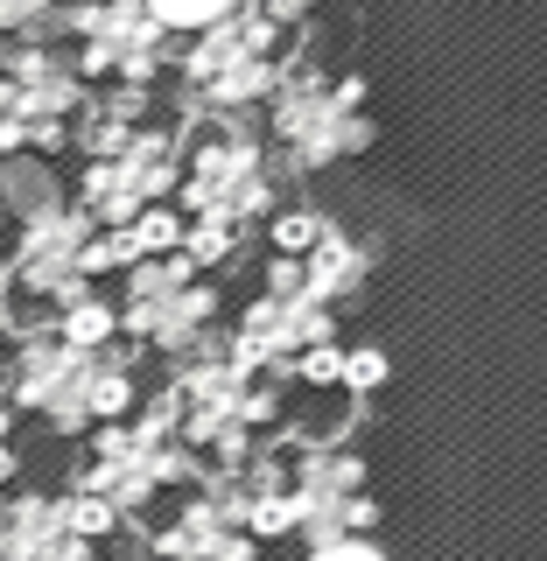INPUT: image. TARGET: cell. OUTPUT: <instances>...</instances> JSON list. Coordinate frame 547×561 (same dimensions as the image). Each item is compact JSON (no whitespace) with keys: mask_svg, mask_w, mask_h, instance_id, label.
Returning a JSON list of instances; mask_svg holds the SVG:
<instances>
[{"mask_svg":"<svg viewBox=\"0 0 547 561\" xmlns=\"http://www.w3.org/2000/svg\"><path fill=\"white\" fill-rule=\"evenodd\" d=\"M267 113V140L281 154L274 175H323L351 162V154H365L379 140L373 113H365V78H323L309 57H288V70H281L274 99L260 105Z\"/></svg>","mask_w":547,"mask_h":561,"instance_id":"6da1fadb","label":"cell"},{"mask_svg":"<svg viewBox=\"0 0 547 561\" xmlns=\"http://www.w3.org/2000/svg\"><path fill=\"white\" fill-rule=\"evenodd\" d=\"M281 175H274V154L246 119H210V127L183 148V218H204V225H232L246 232L253 218H274L281 210Z\"/></svg>","mask_w":547,"mask_h":561,"instance_id":"7a4b0ae2","label":"cell"},{"mask_svg":"<svg viewBox=\"0 0 547 561\" xmlns=\"http://www.w3.org/2000/svg\"><path fill=\"white\" fill-rule=\"evenodd\" d=\"M288 519L309 548L330 540H373L379 505L365 491V456L351 443H295L288 449Z\"/></svg>","mask_w":547,"mask_h":561,"instance_id":"3957f363","label":"cell"},{"mask_svg":"<svg viewBox=\"0 0 547 561\" xmlns=\"http://www.w3.org/2000/svg\"><path fill=\"white\" fill-rule=\"evenodd\" d=\"M316 344H338V316L316 302V295H253L239 309L232 337H225V351H232L246 373H267V379L288 373Z\"/></svg>","mask_w":547,"mask_h":561,"instance_id":"277c9868","label":"cell"},{"mask_svg":"<svg viewBox=\"0 0 547 561\" xmlns=\"http://www.w3.org/2000/svg\"><path fill=\"white\" fill-rule=\"evenodd\" d=\"M288 57V35H281L267 14H253V8H239L232 22H218V28H204V35H190V49H183V84L190 92H204V84H218V78H232V70L246 64H281Z\"/></svg>","mask_w":547,"mask_h":561,"instance_id":"5b68a950","label":"cell"},{"mask_svg":"<svg viewBox=\"0 0 547 561\" xmlns=\"http://www.w3.org/2000/svg\"><path fill=\"white\" fill-rule=\"evenodd\" d=\"M373 267H379V239L330 225V232L303 253V288H309L323 309H338V302H351V295L373 280Z\"/></svg>","mask_w":547,"mask_h":561,"instance_id":"8992f818","label":"cell"},{"mask_svg":"<svg viewBox=\"0 0 547 561\" xmlns=\"http://www.w3.org/2000/svg\"><path fill=\"white\" fill-rule=\"evenodd\" d=\"M113 337H119V309L99 302V295H78L57 323V344H70V351H113Z\"/></svg>","mask_w":547,"mask_h":561,"instance_id":"52a82bcc","label":"cell"},{"mask_svg":"<svg viewBox=\"0 0 547 561\" xmlns=\"http://www.w3.org/2000/svg\"><path fill=\"white\" fill-rule=\"evenodd\" d=\"M140 8H148V22L162 35H204V28L232 22L246 0H140Z\"/></svg>","mask_w":547,"mask_h":561,"instance_id":"ba28073f","label":"cell"},{"mask_svg":"<svg viewBox=\"0 0 547 561\" xmlns=\"http://www.w3.org/2000/svg\"><path fill=\"white\" fill-rule=\"evenodd\" d=\"M323 232H330V218H323V210H309V204H288V210H274V218H267L274 260H303Z\"/></svg>","mask_w":547,"mask_h":561,"instance_id":"9c48e42d","label":"cell"},{"mask_svg":"<svg viewBox=\"0 0 547 561\" xmlns=\"http://www.w3.org/2000/svg\"><path fill=\"white\" fill-rule=\"evenodd\" d=\"M183 210H169V204H148V210H140V218L127 225V232H134V253L140 260H169L175 253V245H183Z\"/></svg>","mask_w":547,"mask_h":561,"instance_id":"30bf717a","label":"cell"},{"mask_svg":"<svg viewBox=\"0 0 547 561\" xmlns=\"http://www.w3.org/2000/svg\"><path fill=\"white\" fill-rule=\"evenodd\" d=\"M386 373H394V365H386L379 344H351L344 365H338V386H344L351 400H365V393H379V386H386Z\"/></svg>","mask_w":547,"mask_h":561,"instance_id":"8fae6325","label":"cell"},{"mask_svg":"<svg viewBox=\"0 0 547 561\" xmlns=\"http://www.w3.org/2000/svg\"><path fill=\"white\" fill-rule=\"evenodd\" d=\"M338 365H344V344H316V351H303V358L288 365V379H303V386H338Z\"/></svg>","mask_w":547,"mask_h":561,"instance_id":"7c38bea8","label":"cell"},{"mask_svg":"<svg viewBox=\"0 0 547 561\" xmlns=\"http://www.w3.org/2000/svg\"><path fill=\"white\" fill-rule=\"evenodd\" d=\"M303 561H386L379 540H330V548H309Z\"/></svg>","mask_w":547,"mask_h":561,"instance_id":"4fadbf2b","label":"cell"}]
</instances>
